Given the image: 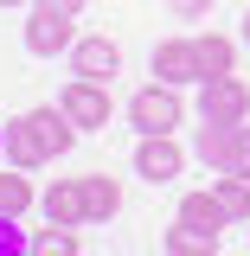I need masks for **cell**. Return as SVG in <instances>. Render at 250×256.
I'll use <instances>...</instances> for the list:
<instances>
[{
  "label": "cell",
  "instance_id": "1",
  "mask_svg": "<svg viewBox=\"0 0 250 256\" xmlns=\"http://www.w3.org/2000/svg\"><path fill=\"white\" fill-rule=\"evenodd\" d=\"M77 134L84 128L71 122L64 109H26L20 122H7V166H45V160H58L77 148Z\"/></svg>",
  "mask_w": 250,
  "mask_h": 256
},
{
  "label": "cell",
  "instance_id": "2",
  "mask_svg": "<svg viewBox=\"0 0 250 256\" xmlns=\"http://www.w3.org/2000/svg\"><path fill=\"white\" fill-rule=\"evenodd\" d=\"M128 122L141 128V134H173V128L186 122V96L173 90V84H148V90H135V102H128Z\"/></svg>",
  "mask_w": 250,
  "mask_h": 256
},
{
  "label": "cell",
  "instance_id": "3",
  "mask_svg": "<svg viewBox=\"0 0 250 256\" xmlns=\"http://www.w3.org/2000/svg\"><path fill=\"white\" fill-rule=\"evenodd\" d=\"M199 122H250V84L231 70V77H205L199 90Z\"/></svg>",
  "mask_w": 250,
  "mask_h": 256
},
{
  "label": "cell",
  "instance_id": "4",
  "mask_svg": "<svg viewBox=\"0 0 250 256\" xmlns=\"http://www.w3.org/2000/svg\"><path fill=\"white\" fill-rule=\"evenodd\" d=\"M180 166H186V148H180L173 134H141V148H135V173H141L148 186L180 180Z\"/></svg>",
  "mask_w": 250,
  "mask_h": 256
},
{
  "label": "cell",
  "instance_id": "5",
  "mask_svg": "<svg viewBox=\"0 0 250 256\" xmlns=\"http://www.w3.org/2000/svg\"><path fill=\"white\" fill-rule=\"evenodd\" d=\"M58 109L77 128H109V84H90V77H71L58 96Z\"/></svg>",
  "mask_w": 250,
  "mask_h": 256
},
{
  "label": "cell",
  "instance_id": "6",
  "mask_svg": "<svg viewBox=\"0 0 250 256\" xmlns=\"http://www.w3.org/2000/svg\"><path fill=\"white\" fill-rule=\"evenodd\" d=\"M199 160L212 173H237L244 166V122H205L199 128Z\"/></svg>",
  "mask_w": 250,
  "mask_h": 256
},
{
  "label": "cell",
  "instance_id": "7",
  "mask_svg": "<svg viewBox=\"0 0 250 256\" xmlns=\"http://www.w3.org/2000/svg\"><path fill=\"white\" fill-rule=\"evenodd\" d=\"M77 45V26H71V13H45V6H32L26 20V52L32 58H58Z\"/></svg>",
  "mask_w": 250,
  "mask_h": 256
},
{
  "label": "cell",
  "instance_id": "8",
  "mask_svg": "<svg viewBox=\"0 0 250 256\" xmlns=\"http://www.w3.org/2000/svg\"><path fill=\"white\" fill-rule=\"evenodd\" d=\"M71 64H77V77L109 84V77L122 70V45H116L109 32H90V38H77V45H71Z\"/></svg>",
  "mask_w": 250,
  "mask_h": 256
},
{
  "label": "cell",
  "instance_id": "9",
  "mask_svg": "<svg viewBox=\"0 0 250 256\" xmlns=\"http://www.w3.org/2000/svg\"><path fill=\"white\" fill-rule=\"evenodd\" d=\"M154 77L173 84V90L205 84V77H199V45H192V38H160V45H154Z\"/></svg>",
  "mask_w": 250,
  "mask_h": 256
},
{
  "label": "cell",
  "instance_id": "10",
  "mask_svg": "<svg viewBox=\"0 0 250 256\" xmlns=\"http://www.w3.org/2000/svg\"><path fill=\"white\" fill-rule=\"evenodd\" d=\"M39 205H45V218H52V224H90L84 180H52V186L39 192Z\"/></svg>",
  "mask_w": 250,
  "mask_h": 256
},
{
  "label": "cell",
  "instance_id": "11",
  "mask_svg": "<svg viewBox=\"0 0 250 256\" xmlns=\"http://www.w3.org/2000/svg\"><path fill=\"white\" fill-rule=\"evenodd\" d=\"M84 205H90V224H109L122 212V186L109 173H84Z\"/></svg>",
  "mask_w": 250,
  "mask_h": 256
},
{
  "label": "cell",
  "instance_id": "12",
  "mask_svg": "<svg viewBox=\"0 0 250 256\" xmlns=\"http://www.w3.org/2000/svg\"><path fill=\"white\" fill-rule=\"evenodd\" d=\"M192 45H199V77H231V70H237V45H231V38L199 32Z\"/></svg>",
  "mask_w": 250,
  "mask_h": 256
},
{
  "label": "cell",
  "instance_id": "13",
  "mask_svg": "<svg viewBox=\"0 0 250 256\" xmlns=\"http://www.w3.org/2000/svg\"><path fill=\"white\" fill-rule=\"evenodd\" d=\"M167 256H218V230H205V224H173L167 230Z\"/></svg>",
  "mask_w": 250,
  "mask_h": 256
},
{
  "label": "cell",
  "instance_id": "14",
  "mask_svg": "<svg viewBox=\"0 0 250 256\" xmlns=\"http://www.w3.org/2000/svg\"><path fill=\"white\" fill-rule=\"evenodd\" d=\"M32 205H39V192H32L26 166H7V173H0V212H7V218H26Z\"/></svg>",
  "mask_w": 250,
  "mask_h": 256
},
{
  "label": "cell",
  "instance_id": "15",
  "mask_svg": "<svg viewBox=\"0 0 250 256\" xmlns=\"http://www.w3.org/2000/svg\"><path fill=\"white\" fill-rule=\"evenodd\" d=\"M212 192H218V205H224L231 224H250V180H244V173H218Z\"/></svg>",
  "mask_w": 250,
  "mask_h": 256
},
{
  "label": "cell",
  "instance_id": "16",
  "mask_svg": "<svg viewBox=\"0 0 250 256\" xmlns=\"http://www.w3.org/2000/svg\"><path fill=\"white\" fill-rule=\"evenodd\" d=\"M180 218H186V224H205V230H224V224H231L212 186H205V192H186V198H180Z\"/></svg>",
  "mask_w": 250,
  "mask_h": 256
},
{
  "label": "cell",
  "instance_id": "17",
  "mask_svg": "<svg viewBox=\"0 0 250 256\" xmlns=\"http://www.w3.org/2000/svg\"><path fill=\"white\" fill-rule=\"evenodd\" d=\"M32 256H77V230H71V224L39 230V237H32Z\"/></svg>",
  "mask_w": 250,
  "mask_h": 256
},
{
  "label": "cell",
  "instance_id": "18",
  "mask_svg": "<svg viewBox=\"0 0 250 256\" xmlns=\"http://www.w3.org/2000/svg\"><path fill=\"white\" fill-rule=\"evenodd\" d=\"M0 256H32V237L20 230V218L0 212Z\"/></svg>",
  "mask_w": 250,
  "mask_h": 256
},
{
  "label": "cell",
  "instance_id": "19",
  "mask_svg": "<svg viewBox=\"0 0 250 256\" xmlns=\"http://www.w3.org/2000/svg\"><path fill=\"white\" fill-rule=\"evenodd\" d=\"M32 6H45V13H71V20L84 13V0H32Z\"/></svg>",
  "mask_w": 250,
  "mask_h": 256
},
{
  "label": "cell",
  "instance_id": "20",
  "mask_svg": "<svg viewBox=\"0 0 250 256\" xmlns=\"http://www.w3.org/2000/svg\"><path fill=\"white\" fill-rule=\"evenodd\" d=\"M167 6H173V13H180V20H199V13H205V6H212V0H167Z\"/></svg>",
  "mask_w": 250,
  "mask_h": 256
},
{
  "label": "cell",
  "instance_id": "21",
  "mask_svg": "<svg viewBox=\"0 0 250 256\" xmlns=\"http://www.w3.org/2000/svg\"><path fill=\"white\" fill-rule=\"evenodd\" d=\"M237 173H244V180H250V128H244V166H237Z\"/></svg>",
  "mask_w": 250,
  "mask_h": 256
},
{
  "label": "cell",
  "instance_id": "22",
  "mask_svg": "<svg viewBox=\"0 0 250 256\" xmlns=\"http://www.w3.org/2000/svg\"><path fill=\"white\" fill-rule=\"evenodd\" d=\"M0 6H26V0H0Z\"/></svg>",
  "mask_w": 250,
  "mask_h": 256
},
{
  "label": "cell",
  "instance_id": "23",
  "mask_svg": "<svg viewBox=\"0 0 250 256\" xmlns=\"http://www.w3.org/2000/svg\"><path fill=\"white\" fill-rule=\"evenodd\" d=\"M0 154H7V128H0Z\"/></svg>",
  "mask_w": 250,
  "mask_h": 256
},
{
  "label": "cell",
  "instance_id": "24",
  "mask_svg": "<svg viewBox=\"0 0 250 256\" xmlns=\"http://www.w3.org/2000/svg\"><path fill=\"white\" fill-rule=\"evenodd\" d=\"M244 38H250V13H244Z\"/></svg>",
  "mask_w": 250,
  "mask_h": 256
}]
</instances>
